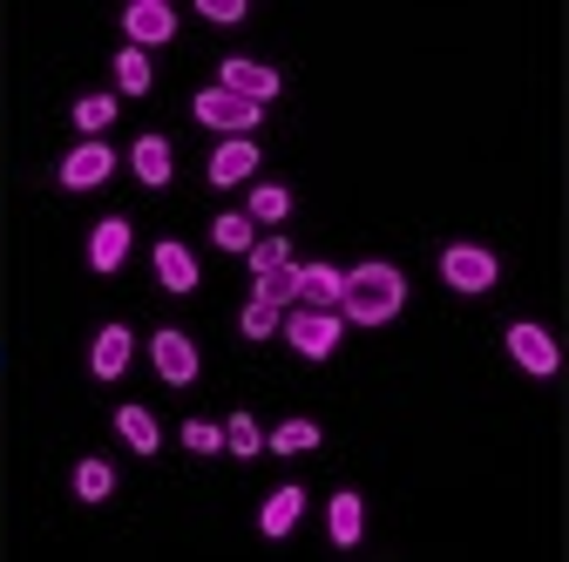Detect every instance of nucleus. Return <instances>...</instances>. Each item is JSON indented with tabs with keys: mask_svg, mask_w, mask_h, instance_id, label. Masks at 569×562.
<instances>
[{
	"mask_svg": "<svg viewBox=\"0 0 569 562\" xmlns=\"http://www.w3.org/2000/svg\"><path fill=\"white\" fill-rule=\"evenodd\" d=\"M150 360H157V373L170 387H190L197 380V345H190V332H157L150 339Z\"/></svg>",
	"mask_w": 569,
	"mask_h": 562,
	"instance_id": "0eeeda50",
	"label": "nucleus"
},
{
	"mask_svg": "<svg viewBox=\"0 0 569 562\" xmlns=\"http://www.w3.org/2000/svg\"><path fill=\"white\" fill-rule=\"evenodd\" d=\"M157 278H163V292L183 299V292H197V258H190L177 238H163V244H157Z\"/></svg>",
	"mask_w": 569,
	"mask_h": 562,
	"instance_id": "4468645a",
	"label": "nucleus"
},
{
	"mask_svg": "<svg viewBox=\"0 0 569 562\" xmlns=\"http://www.w3.org/2000/svg\"><path fill=\"white\" fill-rule=\"evenodd\" d=\"M299 515H306V488H278V495L264 502V515H258V529L278 542V535H292V529H299Z\"/></svg>",
	"mask_w": 569,
	"mask_h": 562,
	"instance_id": "dca6fc26",
	"label": "nucleus"
},
{
	"mask_svg": "<svg viewBox=\"0 0 569 562\" xmlns=\"http://www.w3.org/2000/svg\"><path fill=\"white\" fill-rule=\"evenodd\" d=\"M197 14H203V21H218V28H238V21H244L251 8H244V0H203Z\"/></svg>",
	"mask_w": 569,
	"mask_h": 562,
	"instance_id": "c756f323",
	"label": "nucleus"
},
{
	"mask_svg": "<svg viewBox=\"0 0 569 562\" xmlns=\"http://www.w3.org/2000/svg\"><path fill=\"white\" fill-rule=\"evenodd\" d=\"M190 109H197V122H210V129H231V136H244V129L258 122V102H244V96H231V89H203Z\"/></svg>",
	"mask_w": 569,
	"mask_h": 562,
	"instance_id": "39448f33",
	"label": "nucleus"
},
{
	"mask_svg": "<svg viewBox=\"0 0 569 562\" xmlns=\"http://www.w3.org/2000/svg\"><path fill=\"white\" fill-rule=\"evenodd\" d=\"M116 82H122V96H150V54H142V48H122L116 54Z\"/></svg>",
	"mask_w": 569,
	"mask_h": 562,
	"instance_id": "412c9836",
	"label": "nucleus"
},
{
	"mask_svg": "<svg viewBox=\"0 0 569 562\" xmlns=\"http://www.w3.org/2000/svg\"><path fill=\"white\" fill-rule=\"evenodd\" d=\"M258 177V143H251V136H231V143L218 150V157H210V183H251Z\"/></svg>",
	"mask_w": 569,
	"mask_h": 562,
	"instance_id": "9d476101",
	"label": "nucleus"
},
{
	"mask_svg": "<svg viewBox=\"0 0 569 562\" xmlns=\"http://www.w3.org/2000/svg\"><path fill=\"white\" fill-rule=\"evenodd\" d=\"M218 89H231V96H244V102H271L278 96V68H258V61H224V82Z\"/></svg>",
	"mask_w": 569,
	"mask_h": 562,
	"instance_id": "1a4fd4ad",
	"label": "nucleus"
},
{
	"mask_svg": "<svg viewBox=\"0 0 569 562\" xmlns=\"http://www.w3.org/2000/svg\"><path fill=\"white\" fill-rule=\"evenodd\" d=\"M109 122H116V102H109V96H82V102H76V129L89 136V143H102Z\"/></svg>",
	"mask_w": 569,
	"mask_h": 562,
	"instance_id": "393cba45",
	"label": "nucleus"
},
{
	"mask_svg": "<svg viewBox=\"0 0 569 562\" xmlns=\"http://www.w3.org/2000/svg\"><path fill=\"white\" fill-rule=\"evenodd\" d=\"M122 258H129V224H122V218H102V224L89 231V264H96V271H116Z\"/></svg>",
	"mask_w": 569,
	"mask_h": 562,
	"instance_id": "2eb2a0df",
	"label": "nucleus"
},
{
	"mask_svg": "<svg viewBox=\"0 0 569 562\" xmlns=\"http://www.w3.org/2000/svg\"><path fill=\"white\" fill-rule=\"evenodd\" d=\"M441 278L455 292H495V278H502V264H495V251H481V244H448L441 251Z\"/></svg>",
	"mask_w": 569,
	"mask_h": 562,
	"instance_id": "f03ea898",
	"label": "nucleus"
},
{
	"mask_svg": "<svg viewBox=\"0 0 569 562\" xmlns=\"http://www.w3.org/2000/svg\"><path fill=\"white\" fill-rule=\"evenodd\" d=\"M278 319H284V312H278V305H264V299H251V305H244V319H238V325H244V339H271V332H278Z\"/></svg>",
	"mask_w": 569,
	"mask_h": 562,
	"instance_id": "bb28decb",
	"label": "nucleus"
},
{
	"mask_svg": "<svg viewBox=\"0 0 569 562\" xmlns=\"http://www.w3.org/2000/svg\"><path fill=\"white\" fill-rule=\"evenodd\" d=\"M251 299H264V305H278V312H284V305L299 299V264H278V271H264Z\"/></svg>",
	"mask_w": 569,
	"mask_h": 562,
	"instance_id": "aec40b11",
	"label": "nucleus"
},
{
	"mask_svg": "<svg viewBox=\"0 0 569 562\" xmlns=\"http://www.w3.org/2000/svg\"><path fill=\"white\" fill-rule=\"evenodd\" d=\"M326 529H332V542H339V549H352V542H360V529H367V502H360V495H332Z\"/></svg>",
	"mask_w": 569,
	"mask_h": 562,
	"instance_id": "a211bd4d",
	"label": "nucleus"
},
{
	"mask_svg": "<svg viewBox=\"0 0 569 562\" xmlns=\"http://www.w3.org/2000/svg\"><path fill=\"white\" fill-rule=\"evenodd\" d=\"M76 495H82V502H109V495H116V468H109V461H82V468H76Z\"/></svg>",
	"mask_w": 569,
	"mask_h": 562,
	"instance_id": "4be33fe9",
	"label": "nucleus"
},
{
	"mask_svg": "<svg viewBox=\"0 0 569 562\" xmlns=\"http://www.w3.org/2000/svg\"><path fill=\"white\" fill-rule=\"evenodd\" d=\"M129 163H136V177L150 183V190H163V183H170V170H177V157H170V143H163V136H136Z\"/></svg>",
	"mask_w": 569,
	"mask_h": 562,
	"instance_id": "ddd939ff",
	"label": "nucleus"
},
{
	"mask_svg": "<svg viewBox=\"0 0 569 562\" xmlns=\"http://www.w3.org/2000/svg\"><path fill=\"white\" fill-rule=\"evenodd\" d=\"M122 28H129V48H157L177 34V14L163 8V0H129L122 8Z\"/></svg>",
	"mask_w": 569,
	"mask_h": 562,
	"instance_id": "423d86ee",
	"label": "nucleus"
},
{
	"mask_svg": "<svg viewBox=\"0 0 569 562\" xmlns=\"http://www.w3.org/2000/svg\"><path fill=\"white\" fill-rule=\"evenodd\" d=\"M183 448L190 454H218L224 448V428H210V420H183Z\"/></svg>",
	"mask_w": 569,
	"mask_h": 562,
	"instance_id": "c85d7f7f",
	"label": "nucleus"
},
{
	"mask_svg": "<svg viewBox=\"0 0 569 562\" xmlns=\"http://www.w3.org/2000/svg\"><path fill=\"white\" fill-rule=\"evenodd\" d=\"M109 170H116V150L109 143H82L76 157L61 163V183L68 190H96V183H109Z\"/></svg>",
	"mask_w": 569,
	"mask_h": 562,
	"instance_id": "6e6552de",
	"label": "nucleus"
},
{
	"mask_svg": "<svg viewBox=\"0 0 569 562\" xmlns=\"http://www.w3.org/2000/svg\"><path fill=\"white\" fill-rule=\"evenodd\" d=\"M284 339H292V345H299L306 360H332V345H339V312L299 305L292 319H284Z\"/></svg>",
	"mask_w": 569,
	"mask_h": 562,
	"instance_id": "7ed1b4c3",
	"label": "nucleus"
},
{
	"mask_svg": "<svg viewBox=\"0 0 569 562\" xmlns=\"http://www.w3.org/2000/svg\"><path fill=\"white\" fill-rule=\"evenodd\" d=\"M278 264H292V244H284V238H258V244H251V271L264 278V271H278Z\"/></svg>",
	"mask_w": 569,
	"mask_h": 562,
	"instance_id": "cd10ccee",
	"label": "nucleus"
},
{
	"mask_svg": "<svg viewBox=\"0 0 569 562\" xmlns=\"http://www.w3.org/2000/svg\"><path fill=\"white\" fill-rule=\"evenodd\" d=\"M116 434H122L136 454H157V441H163V434H157V413H150V407H116Z\"/></svg>",
	"mask_w": 569,
	"mask_h": 562,
	"instance_id": "f3484780",
	"label": "nucleus"
},
{
	"mask_svg": "<svg viewBox=\"0 0 569 562\" xmlns=\"http://www.w3.org/2000/svg\"><path fill=\"white\" fill-rule=\"evenodd\" d=\"M244 218H251V224H278V218H292V190H284V183H258Z\"/></svg>",
	"mask_w": 569,
	"mask_h": 562,
	"instance_id": "6ab92c4d",
	"label": "nucleus"
},
{
	"mask_svg": "<svg viewBox=\"0 0 569 562\" xmlns=\"http://www.w3.org/2000/svg\"><path fill=\"white\" fill-rule=\"evenodd\" d=\"M319 448V420H284L271 434V454H312Z\"/></svg>",
	"mask_w": 569,
	"mask_h": 562,
	"instance_id": "b1692460",
	"label": "nucleus"
},
{
	"mask_svg": "<svg viewBox=\"0 0 569 562\" xmlns=\"http://www.w3.org/2000/svg\"><path fill=\"white\" fill-rule=\"evenodd\" d=\"M299 299L319 305V312H332V305L346 299V271H332V264H299Z\"/></svg>",
	"mask_w": 569,
	"mask_h": 562,
	"instance_id": "f8f14e48",
	"label": "nucleus"
},
{
	"mask_svg": "<svg viewBox=\"0 0 569 562\" xmlns=\"http://www.w3.org/2000/svg\"><path fill=\"white\" fill-rule=\"evenodd\" d=\"M400 299H407V285H400L393 264H360V271H346L339 319H352V325H387L400 312Z\"/></svg>",
	"mask_w": 569,
	"mask_h": 562,
	"instance_id": "f257e3e1",
	"label": "nucleus"
},
{
	"mask_svg": "<svg viewBox=\"0 0 569 562\" xmlns=\"http://www.w3.org/2000/svg\"><path fill=\"white\" fill-rule=\"evenodd\" d=\"M509 353H516V367H522V373H536V380H549V373L562 367L556 339H549L542 325H529V319H522V325H509Z\"/></svg>",
	"mask_w": 569,
	"mask_h": 562,
	"instance_id": "20e7f679",
	"label": "nucleus"
},
{
	"mask_svg": "<svg viewBox=\"0 0 569 562\" xmlns=\"http://www.w3.org/2000/svg\"><path fill=\"white\" fill-rule=\"evenodd\" d=\"M129 325H102L96 332V345H89V367H96V380H122V367H129Z\"/></svg>",
	"mask_w": 569,
	"mask_h": 562,
	"instance_id": "9b49d317",
	"label": "nucleus"
},
{
	"mask_svg": "<svg viewBox=\"0 0 569 562\" xmlns=\"http://www.w3.org/2000/svg\"><path fill=\"white\" fill-rule=\"evenodd\" d=\"M224 454H244V461L264 454V434H258L251 413H231V420H224Z\"/></svg>",
	"mask_w": 569,
	"mask_h": 562,
	"instance_id": "5701e85b",
	"label": "nucleus"
},
{
	"mask_svg": "<svg viewBox=\"0 0 569 562\" xmlns=\"http://www.w3.org/2000/svg\"><path fill=\"white\" fill-rule=\"evenodd\" d=\"M210 238H218V251H251V218L244 210H224V218L210 224Z\"/></svg>",
	"mask_w": 569,
	"mask_h": 562,
	"instance_id": "a878e982",
	"label": "nucleus"
}]
</instances>
